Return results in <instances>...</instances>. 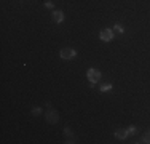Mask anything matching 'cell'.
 Masks as SVG:
<instances>
[{
	"mask_svg": "<svg viewBox=\"0 0 150 144\" xmlns=\"http://www.w3.org/2000/svg\"><path fill=\"white\" fill-rule=\"evenodd\" d=\"M32 114H34L35 117H37V115H40V114H42V109H40V107H34V109H32Z\"/></svg>",
	"mask_w": 150,
	"mask_h": 144,
	"instance_id": "7c38bea8",
	"label": "cell"
},
{
	"mask_svg": "<svg viewBox=\"0 0 150 144\" xmlns=\"http://www.w3.org/2000/svg\"><path fill=\"white\" fill-rule=\"evenodd\" d=\"M45 6H46V8H53L54 5H53V2H48V0H46V2H45Z\"/></svg>",
	"mask_w": 150,
	"mask_h": 144,
	"instance_id": "4fadbf2b",
	"label": "cell"
},
{
	"mask_svg": "<svg viewBox=\"0 0 150 144\" xmlns=\"http://www.w3.org/2000/svg\"><path fill=\"white\" fill-rule=\"evenodd\" d=\"M109 90H112V83H105V85H102V86H101V91H102V93L109 91Z\"/></svg>",
	"mask_w": 150,
	"mask_h": 144,
	"instance_id": "9c48e42d",
	"label": "cell"
},
{
	"mask_svg": "<svg viewBox=\"0 0 150 144\" xmlns=\"http://www.w3.org/2000/svg\"><path fill=\"white\" fill-rule=\"evenodd\" d=\"M142 143H147V144H150V131H147L144 135V138H142Z\"/></svg>",
	"mask_w": 150,
	"mask_h": 144,
	"instance_id": "8fae6325",
	"label": "cell"
},
{
	"mask_svg": "<svg viewBox=\"0 0 150 144\" xmlns=\"http://www.w3.org/2000/svg\"><path fill=\"white\" fill-rule=\"evenodd\" d=\"M64 133H66V136H67V141H66V143H77V141H75V136L72 135V133H70L69 128L64 130Z\"/></svg>",
	"mask_w": 150,
	"mask_h": 144,
	"instance_id": "52a82bcc",
	"label": "cell"
},
{
	"mask_svg": "<svg viewBox=\"0 0 150 144\" xmlns=\"http://www.w3.org/2000/svg\"><path fill=\"white\" fill-rule=\"evenodd\" d=\"M128 136H129V133H128V128H120L115 131V138L117 139H126Z\"/></svg>",
	"mask_w": 150,
	"mask_h": 144,
	"instance_id": "5b68a950",
	"label": "cell"
},
{
	"mask_svg": "<svg viewBox=\"0 0 150 144\" xmlns=\"http://www.w3.org/2000/svg\"><path fill=\"white\" fill-rule=\"evenodd\" d=\"M113 29H115V32H117V34H123V32H125V29L121 27V24H118V23H117L115 26H113Z\"/></svg>",
	"mask_w": 150,
	"mask_h": 144,
	"instance_id": "ba28073f",
	"label": "cell"
},
{
	"mask_svg": "<svg viewBox=\"0 0 150 144\" xmlns=\"http://www.w3.org/2000/svg\"><path fill=\"white\" fill-rule=\"evenodd\" d=\"M53 21H54V23H58V24H61L64 21V13L62 11H58V10H56V11H53Z\"/></svg>",
	"mask_w": 150,
	"mask_h": 144,
	"instance_id": "8992f818",
	"label": "cell"
},
{
	"mask_svg": "<svg viewBox=\"0 0 150 144\" xmlns=\"http://www.w3.org/2000/svg\"><path fill=\"white\" fill-rule=\"evenodd\" d=\"M128 133H129V136H133V135L137 133V128H136L134 125H131V127H128Z\"/></svg>",
	"mask_w": 150,
	"mask_h": 144,
	"instance_id": "30bf717a",
	"label": "cell"
},
{
	"mask_svg": "<svg viewBox=\"0 0 150 144\" xmlns=\"http://www.w3.org/2000/svg\"><path fill=\"white\" fill-rule=\"evenodd\" d=\"M86 77H88V80H90V85L91 86H94V83H98L99 80H101V71L99 69H94V67H91V69H88L86 72Z\"/></svg>",
	"mask_w": 150,
	"mask_h": 144,
	"instance_id": "6da1fadb",
	"label": "cell"
},
{
	"mask_svg": "<svg viewBox=\"0 0 150 144\" xmlns=\"http://www.w3.org/2000/svg\"><path fill=\"white\" fill-rule=\"evenodd\" d=\"M99 37H101L102 42H112L113 37H115V34H113L112 29H102L101 34H99Z\"/></svg>",
	"mask_w": 150,
	"mask_h": 144,
	"instance_id": "3957f363",
	"label": "cell"
},
{
	"mask_svg": "<svg viewBox=\"0 0 150 144\" xmlns=\"http://www.w3.org/2000/svg\"><path fill=\"white\" fill-rule=\"evenodd\" d=\"M45 118H46V122H48V123H58L59 115H58V112H56V110L48 109V112L45 114Z\"/></svg>",
	"mask_w": 150,
	"mask_h": 144,
	"instance_id": "277c9868",
	"label": "cell"
},
{
	"mask_svg": "<svg viewBox=\"0 0 150 144\" xmlns=\"http://www.w3.org/2000/svg\"><path fill=\"white\" fill-rule=\"evenodd\" d=\"M59 56H61V59L69 61V59H74V58L77 56V51H75L74 48H62L59 51Z\"/></svg>",
	"mask_w": 150,
	"mask_h": 144,
	"instance_id": "7a4b0ae2",
	"label": "cell"
}]
</instances>
